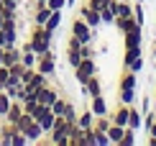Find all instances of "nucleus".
I'll return each instance as SVG.
<instances>
[{"instance_id": "nucleus-1", "label": "nucleus", "mask_w": 156, "mask_h": 146, "mask_svg": "<svg viewBox=\"0 0 156 146\" xmlns=\"http://www.w3.org/2000/svg\"><path fill=\"white\" fill-rule=\"evenodd\" d=\"M72 128H74V123L72 121H67V118H62V115H56V121H54V128L49 131V144H56V146H69V133H72Z\"/></svg>"}, {"instance_id": "nucleus-2", "label": "nucleus", "mask_w": 156, "mask_h": 146, "mask_svg": "<svg viewBox=\"0 0 156 146\" xmlns=\"http://www.w3.org/2000/svg\"><path fill=\"white\" fill-rule=\"evenodd\" d=\"M51 31H46L44 26H38L34 23V28H31V36H28V41L31 46H34V51H36V57H41V54H46V51L51 49Z\"/></svg>"}, {"instance_id": "nucleus-3", "label": "nucleus", "mask_w": 156, "mask_h": 146, "mask_svg": "<svg viewBox=\"0 0 156 146\" xmlns=\"http://www.w3.org/2000/svg\"><path fill=\"white\" fill-rule=\"evenodd\" d=\"M92 75H97V64H95L92 57H84L82 62L74 67V77H77V82H80V85H84Z\"/></svg>"}, {"instance_id": "nucleus-4", "label": "nucleus", "mask_w": 156, "mask_h": 146, "mask_svg": "<svg viewBox=\"0 0 156 146\" xmlns=\"http://www.w3.org/2000/svg\"><path fill=\"white\" fill-rule=\"evenodd\" d=\"M92 31H95V28H92L87 21H84L82 16H77L74 21H72V36H77L82 44H90V41H92V36H95Z\"/></svg>"}, {"instance_id": "nucleus-5", "label": "nucleus", "mask_w": 156, "mask_h": 146, "mask_svg": "<svg viewBox=\"0 0 156 146\" xmlns=\"http://www.w3.org/2000/svg\"><path fill=\"white\" fill-rule=\"evenodd\" d=\"M54 69H56V57H54V51L49 49L46 54L38 57V62H36V72H41V75L51 77V75H54Z\"/></svg>"}, {"instance_id": "nucleus-6", "label": "nucleus", "mask_w": 156, "mask_h": 146, "mask_svg": "<svg viewBox=\"0 0 156 146\" xmlns=\"http://www.w3.org/2000/svg\"><path fill=\"white\" fill-rule=\"evenodd\" d=\"M82 95H87V97H97V95H102V82H100V77H97V75H92L87 82L82 85Z\"/></svg>"}, {"instance_id": "nucleus-7", "label": "nucleus", "mask_w": 156, "mask_h": 146, "mask_svg": "<svg viewBox=\"0 0 156 146\" xmlns=\"http://www.w3.org/2000/svg\"><path fill=\"white\" fill-rule=\"evenodd\" d=\"M36 97H38V103H44V105H54V100L59 97V90L51 87V85H44V87L36 92Z\"/></svg>"}, {"instance_id": "nucleus-8", "label": "nucleus", "mask_w": 156, "mask_h": 146, "mask_svg": "<svg viewBox=\"0 0 156 146\" xmlns=\"http://www.w3.org/2000/svg\"><path fill=\"white\" fill-rule=\"evenodd\" d=\"M23 133H26V138H28V144H38V141L44 138V128L38 126V121H31V123L23 128Z\"/></svg>"}, {"instance_id": "nucleus-9", "label": "nucleus", "mask_w": 156, "mask_h": 146, "mask_svg": "<svg viewBox=\"0 0 156 146\" xmlns=\"http://www.w3.org/2000/svg\"><path fill=\"white\" fill-rule=\"evenodd\" d=\"M80 16H82V18H84V21H87L90 26H92V28H97V26L102 23V21H100V10H95V8H90L87 3H84L82 8H80Z\"/></svg>"}, {"instance_id": "nucleus-10", "label": "nucleus", "mask_w": 156, "mask_h": 146, "mask_svg": "<svg viewBox=\"0 0 156 146\" xmlns=\"http://www.w3.org/2000/svg\"><path fill=\"white\" fill-rule=\"evenodd\" d=\"M133 87H136V72L126 69L120 75V79H118V92H128V90H133Z\"/></svg>"}, {"instance_id": "nucleus-11", "label": "nucleus", "mask_w": 156, "mask_h": 146, "mask_svg": "<svg viewBox=\"0 0 156 146\" xmlns=\"http://www.w3.org/2000/svg\"><path fill=\"white\" fill-rule=\"evenodd\" d=\"M113 13H115V18L133 16V5L128 3V0H113Z\"/></svg>"}, {"instance_id": "nucleus-12", "label": "nucleus", "mask_w": 156, "mask_h": 146, "mask_svg": "<svg viewBox=\"0 0 156 146\" xmlns=\"http://www.w3.org/2000/svg\"><path fill=\"white\" fill-rule=\"evenodd\" d=\"M49 16H51V8L46 3H36V13H34V23H38V26H44L49 21Z\"/></svg>"}, {"instance_id": "nucleus-13", "label": "nucleus", "mask_w": 156, "mask_h": 146, "mask_svg": "<svg viewBox=\"0 0 156 146\" xmlns=\"http://www.w3.org/2000/svg\"><path fill=\"white\" fill-rule=\"evenodd\" d=\"M90 100H92V103H90V110L95 113V118L97 115H108V103H105V97H102V95L90 97Z\"/></svg>"}, {"instance_id": "nucleus-14", "label": "nucleus", "mask_w": 156, "mask_h": 146, "mask_svg": "<svg viewBox=\"0 0 156 146\" xmlns=\"http://www.w3.org/2000/svg\"><path fill=\"white\" fill-rule=\"evenodd\" d=\"M21 62V49L18 46H5V54H3V64L5 67H10V64Z\"/></svg>"}, {"instance_id": "nucleus-15", "label": "nucleus", "mask_w": 156, "mask_h": 146, "mask_svg": "<svg viewBox=\"0 0 156 146\" xmlns=\"http://www.w3.org/2000/svg\"><path fill=\"white\" fill-rule=\"evenodd\" d=\"M21 113H23L21 100H13V103H10V108H8V113H5V123H16L18 118H21Z\"/></svg>"}, {"instance_id": "nucleus-16", "label": "nucleus", "mask_w": 156, "mask_h": 146, "mask_svg": "<svg viewBox=\"0 0 156 146\" xmlns=\"http://www.w3.org/2000/svg\"><path fill=\"white\" fill-rule=\"evenodd\" d=\"M123 133H126V126H118V123H110V126H108V138H110V144H120Z\"/></svg>"}, {"instance_id": "nucleus-17", "label": "nucleus", "mask_w": 156, "mask_h": 146, "mask_svg": "<svg viewBox=\"0 0 156 146\" xmlns=\"http://www.w3.org/2000/svg\"><path fill=\"white\" fill-rule=\"evenodd\" d=\"M141 54H144V49H141V46H126V54H123V64H131L133 59H138Z\"/></svg>"}, {"instance_id": "nucleus-18", "label": "nucleus", "mask_w": 156, "mask_h": 146, "mask_svg": "<svg viewBox=\"0 0 156 146\" xmlns=\"http://www.w3.org/2000/svg\"><path fill=\"white\" fill-rule=\"evenodd\" d=\"M59 23H62V10H51V16H49V21L44 23V28L54 34V31L59 28Z\"/></svg>"}, {"instance_id": "nucleus-19", "label": "nucleus", "mask_w": 156, "mask_h": 146, "mask_svg": "<svg viewBox=\"0 0 156 146\" xmlns=\"http://www.w3.org/2000/svg\"><path fill=\"white\" fill-rule=\"evenodd\" d=\"M74 123L80 126V128H92V123H95V113H92V110L87 108V110H84V113H82L80 118H77Z\"/></svg>"}, {"instance_id": "nucleus-20", "label": "nucleus", "mask_w": 156, "mask_h": 146, "mask_svg": "<svg viewBox=\"0 0 156 146\" xmlns=\"http://www.w3.org/2000/svg\"><path fill=\"white\" fill-rule=\"evenodd\" d=\"M141 123H144V121H141V113H138V110H136L133 105H131V110H128V128L138 131V128H141Z\"/></svg>"}, {"instance_id": "nucleus-21", "label": "nucleus", "mask_w": 156, "mask_h": 146, "mask_svg": "<svg viewBox=\"0 0 156 146\" xmlns=\"http://www.w3.org/2000/svg\"><path fill=\"white\" fill-rule=\"evenodd\" d=\"M21 62H23V67H36V62H38L36 51H31V49H21Z\"/></svg>"}, {"instance_id": "nucleus-22", "label": "nucleus", "mask_w": 156, "mask_h": 146, "mask_svg": "<svg viewBox=\"0 0 156 146\" xmlns=\"http://www.w3.org/2000/svg\"><path fill=\"white\" fill-rule=\"evenodd\" d=\"M10 95L5 90H0V118H5V113H8V108H10Z\"/></svg>"}, {"instance_id": "nucleus-23", "label": "nucleus", "mask_w": 156, "mask_h": 146, "mask_svg": "<svg viewBox=\"0 0 156 146\" xmlns=\"http://www.w3.org/2000/svg\"><path fill=\"white\" fill-rule=\"evenodd\" d=\"M67 62H69V67H77V64L82 62V54H80V49H67Z\"/></svg>"}, {"instance_id": "nucleus-24", "label": "nucleus", "mask_w": 156, "mask_h": 146, "mask_svg": "<svg viewBox=\"0 0 156 146\" xmlns=\"http://www.w3.org/2000/svg\"><path fill=\"white\" fill-rule=\"evenodd\" d=\"M100 21H102V23H113V21H115V13H113V3H110V5H105V8L100 10Z\"/></svg>"}, {"instance_id": "nucleus-25", "label": "nucleus", "mask_w": 156, "mask_h": 146, "mask_svg": "<svg viewBox=\"0 0 156 146\" xmlns=\"http://www.w3.org/2000/svg\"><path fill=\"white\" fill-rule=\"evenodd\" d=\"M64 108H67V97H56L54 105H51V110H54V115H64Z\"/></svg>"}, {"instance_id": "nucleus-26", "label": "nucleus", "mask_w": 156, "mask_h": 146, "mask_svg": "<svg viewBox=\"0 0 156 146\" xmlns=\"http://www.w3.org/2000/svg\"><path fill=\"white\" fill-rule=\"evenodd\" d=\"M62 118H67V121H72V123L77 121V110H74V105L69 103V100H67V108H64V115Z\"/></svg>"}, {"instance_id": "nucleus-27", "label": "nucleus", "mask_w": 156, "mask_h": 146, "mask_svg": "<svg viewBox=\"0 0 156 146\" xmlns=\"http://www.w3.org/2000/svg\"><path fill=\"white\" fill-rule=\"evenodd\" d=\"M136 141V136H133V128H128L126 126V133H123V138H120V146H131Z\"/></svg>"}, {"instance_id": "nucleus-28", "label": "nucleus", "mask_w": 156, "mask_h": 146, "mask_svg": "<svg viewBox=\"0 0 156 146\" xmlns=\"http://www.w3.org/2000/svg\"><path fill=\"white\" fill-rule=\"evenodd\" d=\"M133 18H136V23L144 26V5H141V3H136V5H133Z\"/></svg>"}, {"instance_id": "nucleus-29", "label": "nucleus", "mask_w": 156, "mask_h": 146, "mask_svg": "<svg viewBox=\"0 0 156 146\" xmlns=\"http://www.w3.org/2000/svg\"><path fill=\"white\" fill-rule=\"evenodd\" d=\"M110 3H113V0H87V5H90V8H95V10H102Z\"/></svg>"}, {"instance_id": "nucleus-30", "label": "nucleus", "mask_w": 156, "mask_h": 146, "mask_svg": "<svg viewBox=\"0 0 156 146\" xmlns=\"http://www.w3.org/2000/svg\"><path fill=\"white\" fill-rule=\"evenodd\" d=\"M126 69H131V72H141V69H144V57H138V59H133V62L128 64Z\"/></svg>"}, {"instance_id": "nucleus-31", "label": "nucleus", "mask_w": 156, "mask_h": 146, "mask_svg": "<svg viewBox=\"0 0 156 146\" xmlns=\"http://www.w3.org/2000/svg\"><path fill=\"white\" fill-rule=\"evenodd\" d=\"M46 5H49L51 10H62L64 5H67V0H46Z\"/></svg>"}, {"instance_id": "nucleus-32", "label": "nucleus", "mask_w": 156, "mask_h": 146, "mask_svg": "<svg viewBox=\"0 0 156 146\" xmlns=\"http://www.w3.org/2000/svg\"><path fill=\"white\" fill-rule=\"evenodd\" d=\"M3 3H5V8H16L18 10V0H3Z\"/></svg>"}, {"instance_id": "nucleus-33", "label": "nucleus", "mask_w": 156, "mask_h": 146, "mask_svg": "<svg viewBox=\"0 0 156 146\" xmlns=\"http://www.w3.org/2000/svg\"><path fill=\"white\" fill-rule=\"evenodd\" d=\"M34 3H46V0H34Z\"/></svg>"}, {"instance_id": "nucleus-34", "label": "nucleus", "mask_w": 156, "mask_h": 146, "mask_svg": "<svg viewBox=\"0 0 156 146\" xmlns=\"http://www.w3.org/2000/svg\"><path fill=\"white\" fill-rule=\"evenodd\" d=\"M154 57H156V49H154Z\"/></svg>"}, {"instance_id": "nucleus-35", "label": "nucleus", "mask_w": 156, "mask_h": 146, "mask_svg": "<svg viewBox=\"0 0 156 146\" xmlns=\"http://www.w3.org/2000/svg\"><path fill=\"white\" fill-rule=\"evenodd\" d=\"M0 128H3V123H0Z\"/></svg>"}]
</instances>
